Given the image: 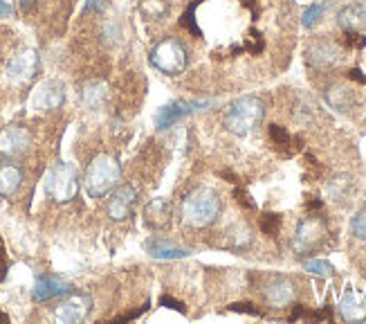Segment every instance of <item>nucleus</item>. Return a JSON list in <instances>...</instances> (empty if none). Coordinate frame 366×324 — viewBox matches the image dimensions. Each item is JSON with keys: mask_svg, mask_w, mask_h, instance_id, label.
<instances>
[{"mask_svg": "<svg viewBox=\"0 0 366 324\" xmlns=\"http://www.w3.org/2000/svg\"><path fill=\"white\" fill-rule=\"evenodd\" d=\"M223 210V203L218 198V194L209 187H196L189 194H185V198L180 203V219L189 228H209L218 221Z\"/></svg>", "mask_w": 366, "mask_h": 324, "instance_id": "1", "label": "nucleus"}, {"mask_svg": "<svg viewBox=\"0 0 366 324\" xmlns=\"http://www.w3.org/2000/svg\"><path fill=\"white\" fill-rule=\"evenodd\" d=\"M122 180V165L111 154L94 156L83 174V185L90 198H101L111 189H115Z\"/></svg>", "mask_w": 366, "mask_h": 324, "instance_id": "2", "label": "nucleus"}, {"mask_svg": "<svg viewBox=\"0 0 366 324\" xmlns=\"http://www.w3.org/2000/svg\"><path fill=\"white\" fill-rule=\"evenodd\" d=\"M263 117H265L263 102L254 95H247L230 104L227 113H225V126L234 135H250L263 122Z\"/></svg>", "mask_w": 366, "mask_h": 324, "instance_id": "3", "label": "nucleus"}, {"mask_svg": "<svg viewBox=\"0 0 366 324\" xmlns=\"http://www.w3.org/2000/svg\"><path fill=\"white\" fill-rule=\"evenodd\" d=\"M45 191L52 201L57 203H70L79 194V174L70 162H59L52 167L45 180Z\"/></svg>", "mask_w": 366, "mask_h": 324, "instance_id": "4", "label": "nucleus"}, {"mask_svg": "<svg viewBox=\"0 0 366 324\" xmlns=\"http://www.w3.org/2000/svg\"><path fill=\"white\" fill-rule=\"evenodd\" d=\"M150 63L164 74H182L189 63L187 48L178 39H164L150 50Z\"/></svg>", "mask_w": 366, "mask_h": 324, "instance_id": "5", "label": "nucleus"}, {"mask_svg": "<svg viewBox=\"0 0 366 324\" xmlns=\"http://www.w3.org/2000/svg\"><path fill=\"white\" fill-rule=\"evenodd\" d=\"M31 147V133L25 126H5L0 131V156L5 158H20L25 156Z\"/></svg>", "mask_w": 366, "mask_h": 324, "instance_id": "6", "label": "nucleus"}, {"mask_svg": "<svg viewBox=\"0 0 366 324\" xmlns=\"http://www.w3.org/2000/svg\"><path fill=\"white\" fill-rule=\"evenodd\" d=\"M92 311V299L90 295L85 293H74L68 299H63L61 304L55 309V318L59 322L66 324H74V322H83L85 318L90 316Z\"/></svg>", "mask_w": 366, "mask_h": 324, "instance_id": "7", "label": "nucleus"}, {"mask_svg": "<svg viewBox=\"0 0 366 324\" xmlns=\"http://www.w3.org/2000/svg\"><path fill=\"white\" fill-rule=\"evenodd\" d=\"M137 201V189L133 185H120L106 203V212L113 221H126L133 212V203Z\"/></svg>", "mask_w": 366, "mask_h": 324, "instance_id": "8", "label": "nucleus"}, {"mask_svg": "<svg viewBox=\"0 0 366 324\" xmlns=\"http://www.w3.org/2000/svg\"><path fill=\"white\" fill-rule=\"evenodd\" d=\"M324 236H326V228H324V223H321L319 219L301 221L299 228H297V236H295L297 252L304 255V252L315 250V248L324 241Z\"/></svg>", "mask_w": 366, "mask_h": 324, "instance_id": "9", "label": "nucleus"}, {"mask_svg": "<svg viewBox=\"0 0 366 324\" xmlns=\"http://www.w3.org/2000/svg\"><path fill=\"white\" fill-rule=\"evenodd\" d=\"M38 70V57L34 50H20L7 63V77L12 81H29Z\"/></svg>", "mask_w": 366, "mask_h": 324, "instance_id": "10", "label": "nucleus"}, {"mask_svg": "<svg viewBox=\"0 0 366 324\" xmlns=\"http://www.w3.org/2000/svg\"><path fill=\"white\" fill-rule=\"evenodd\" d=\"M66 102V86L57 79L41 83V88L34 93V106L38 111H57Z\"/></svg>", "mask_w": 366, "mask_h": 324, "instance_id": "11", "label": "nucleus"}, {"mask_svg": "<svg viewBox=\"0 0 366 324\" xmlns=\"http://www.w3.org/2000/svg\"><path fill=\"white\" fill-rule=\"evenodd\" d=\"M202 106H207V102H182V100H178L174 104H167L155 113V126L157 128H169L171 124H176L178 120H182L185 115H189L193 111H200Z\"/></svg>", "mask_w": 366, "mask_h": 324, "instance_id": "12", "label": "nucleus"}, {"mask_svg": "<svg viewBox=\"0 0 366 324\" xmlns=\"http://www.w3.org/2000/svg\"><path fill=\"white\" fill-rule=\"evenodd\" d=\"M306 59L317 68H330L335 66V63H339L342 50L330 41H315L310 43V48L306 50Z\"/></svg>", "mask_w": 366, "mask_h": 324, "instance_id": "13", "label": "nucleus"}, {"mask_svg": "<svg viewBox=\"0 0 366 324\" xmlns=\"http://www.w3.org/2000/svg\"><path fill=\"white\" fill-rule=\"evenodd\" d=\"M70 288L72 286L66 282V279H59L55 275H41L36 279L34 290H31V297H34L36 302H48V299H55V297L70 293Z\"/></svg>", "mask_w": 366, "mask_h": 324, "instance_id": "14", "label": "nucleus"}, {"mask_svg": "<svg viewBox=\"0 0 366 324\" xmlns=\"http://www.w3.org/2000/svg\"><path fill=\"white\" fill-rule=\"evenodd\" d=\"M339 316L346 322H362L366 320V295L349 288L339 299Z\"/></svg>", "mask_w": 366, "mask_h": 324, "instance_id": "15", "label": "nucleus"}, {"mask_svg": "<svg viewBox=\"0 0 366 324\" xmlns=\"http://www.w3.org/2000/svg\"><path fill=\"white\" fill-rule=\"evenodd\" d=\"M295 295H297L295 284L290 282V279H286V277L272 279L270 286L265 288V299L270 302V304H272L274 309H283V306H288V304H293Z\"/></svg>", "mask_w": 366, "mask_h": 324, "instance_id": "16", "label": "nucleus"}, {"mask_svg": "<svg viewBox=\"0 0 366 324\" xmlns=\"http://www.w3.org/2000/svg\"><path fill=\"white\" fill-rule=\"evenodd\" d=\"M337 25L344 32H364L366 29V5L353 3V5L342 7L337 14Z\"/></svg>", "mask_w": 366, "mask_h": 324, "instance_id": "17", "label": "nucleus"}, {"mask_svg": "<svg viewBox=\"0 0 366 324\" xmlns=\"http://www.w3.org/2000/svg\"><path fill=\"white\" fill-rule=\"evenodd\" d=\"M23 185V169L14 162H5L0 165V196H14V194Z\"/></svg>", "mask_w": 366, "mask_h": 324, "instance_id": "18", "label": "nucleus"}, {"mask_svg": "<svg viewBox=\"0 0 366 324\" xmlns=\"http://www.w3.org/2000/svg\"><path fill=\"white\" fill-rule=\"evenodd\" d=\"M144 219L150 228H167L171 221V203L167 198H153L144 208Z\"/></svg>", "mask_w": 366, "mask_h": 324, "instance_id": "19", "label": "nucleus"}, {"mask_svg": "<svg viewBox=\"0 0 366 324\" xmlns=\"http://www.w3.org/2000/svg\"><path fill=\"white\" fill-rule=\"evenodd\" d=\"M146 250L155 259H182V257H189L193 252V250H189V248L176 245L167 239H150L146 243Z\"/></svg>", "mask_w": 366, "mask_h": 324, "instance_id": "20", "label": "nucleus"}, {"mask_svg": "<svg viewBox=\"0 0 366 324\" xmlns=\"http://www.w3.org/2000/svg\"><path fill=\"white\" fill-rule=\"evenodd\" d=\"M171 12V3L169 0H142L139 3V14L148 20H162Z\"/></svg>", "mask_w": 366, "mask_h": 324, "instance_id": "21", "label": "nucleus"}, {"mask_svg": "<svg viewBox=\"0 0 366 324\" xmlns=\"http://www.w3.org/2000/svg\"><path fill=\"white\" fill-rule=\"evenodd\" d=\"M326 100L332 108H337V111H349L353 106V93L349 88H342V86H332L326 93Z\"/></svg>", "mask_w": 366, "mask_h": 324, "instance_id": "22", "label": "nucleus"}, {"mask_svg": "<svg viewBox=\"0 0 366 324\" xmlns=\"http://www.w3.org/2000/svg\"><path fill=\"white\" fill-rule=\"evenodd\" d=\"M304 268L308 270V273L317 275V277H330V275H335V266L324 262V259H312V262H306Z\"/></svg>", "mask_w": 366, "mask_h": 324, "instance_id": "23", "label": "nucleus"}, {"mask_svg": "<svg viewBox=\"0 0 366 324\" xmlns=\"http://www.w3.org/2000/svg\"><path fill=\"white\" fill-rule=\"evenodd\" d=\"M326 9H328V3H315V5H310L306 12H304V20H301V23H304V27H312L319 18H324Z\"/></svg>", "mask_w": 366, "mask_h": 324, "instance_id": "24", "label": "nucleus"}, {"mask_svg": "<svg viewBox=\"0 0 366 324\" xmlns=\"http://www.w3.org/2000/svg\"><path fill=\"white\" fill-rule=\"evenodd\" d=\"M180 25L185 27L189 34H193L196 39H200L202 36V32H200V27H198V23H196V5H191L185 14H182V18H180Z\"/></svg>", "mask_w": 366, "mask_h": 324, "instance_id": "25", "label": "nucleus"}, {"mask_svg": "<svg viewBox=\"0 0 366 324\" xmlns=\"http://www.w3.org/2000/svg\"><path fill=\"white\" fill-rule=\"evenodd\" d=\"M279 228H281V216H279V214L267 212V214L261 216V230H263V234H267V236H276Z\"/></svg>", "mask_w": 366, "mask_h": 324, "instance_id": "26", "label": "nucleus"}, {"mask_svg": "<svg viewBox=\"0 0 366 324\" xmlns=\"http://www.w3.org/2000/svg\"><path fill=\"white\" fill-rule=\"evenodd\" d=\"M351 232L358 236V239L366 241V208L360 210L358 214L353 216V221H351Z\"/></svg>", "mask_w": 366, "mask_h": 324, "instance_id": "27", "label": "nucleus"}, {"mask_svg": "<svg viewBox=\"0 0 366 324\" xmlns=\"http://www.w3.org/2000/svg\"><path fill=\"white\" fill-rule=\"evenodd\" d=\"M270 137H272V142H274L276 147L290 144V133L286 131L283 126H279V124H272V126H270Z\"/></svg>", "mask_w": 366, "mask_h": 324, "instance_id": "28", "label": "nucleus"}, {"mask_svg": "<svg viewBox=\"0 0 366 324\" xmlns=\"http://www.w3.org/2000/svg\"><path fill=\"white\" fill-rule=\"evenodd\" d=\"M160 306H164V309H174V311L182 313V316H185V313H187L185 304H182L180 299L171 297V295H162V297H160Z\"/></svg>", "mask_w": 366, "mask_h": 324, "instance_id": "29", "label": "nucleus"}, {"mask_svg": "<svg viewBox=\"0 0 366 324\" xmlns=\"http://www.w3.org/2000/svg\"><path fill=\"white\" fill-rule=\"evenodd\" d=\"M236 194V201H239V205H241V208H245V210H256V203L250 198V194H247L245 189H236L234 191Z\"/></svg>", "mask_w": 366, "mask_h": 324, "instance_id": "30", "label": "nucleus"}, {"mask_svg": "<svg viewBox=\"0 0 366 324\" xmlns=\"http://www.w3.org/2000/svg\"><path fill=\"white\" fill-rule=\"evenodd\" d=\"M230 309L236 311V313H250V316H261V313L254 309V304H247V302H245V304H243V302H241V304H232Z\"/></svg>", "mask_w": 366, "mask_h": 324, "instance_id": "31", "label": "nucleus"}, {"mask_svg": "<svg viewBox=\"0 0 366 324\" xmlns=\"http://www.w3.org/2000/svg\"><path fill=\"white\" fill-rule=\"evenodd\" d=\"M36 3H38V0H20V9H23L25 14H29L31 9L36 7Z\"/></svg>", "mask_w": 366, "mask_h": 324, "instance_id": "32", "label": "nucleus"}, {"mask_svg": "<svg viewBox=\"0 0 366 324\" xmlns=\"http://www.w3.org/2000/svg\"><path fill=\"white\" fill-rule=\"evenodd\" d=\"M0 16H12V7H9L5 0H0Z\"/></svg>", "mask_w": 366, "mask_h": 324, "instance_id": "33", "label": "nucleus"}, {"mask_svg": "<svg viewBox=\"0 0 366 324\" xmlns=\"http://www.w3.org/2000/svg\"><path fill=\"white\" fill-rule=\"evenodd\" d=\"M351 79H355V81H362V83H366V77L360 72V70H351Z\"/></svg>", "mask_w": 366, "mask_h": 324, "instance_id": "34", "label": "nucleus"}, {"mask_svg": "<svg viewBox=\"0 0 366 324\" xmlns=\"http://www.w3.org/2000/svg\"><path fill=\"white\" fill-rule=\"evenodd\" d=\"M0 320H3V322H7V316H5V313H0Z\"/></svg>", "mask_w": 366, "mask_h": 324, "instance_id": "35", "label": "nucleus"}, {"mask_svg": "<svg viewBox=\"0 0 366 324\" xmlns=\"http://www.w3.org/2000/svg\"><path fill=\"white\" fill-rule=\"evenodd\" d=\"M202 3V0H193V5H200Z\"/></svg>", "mask_w": 366, "mask_h": 324, "instance_id": "36", "label": "nucleus"}]
</instances>
